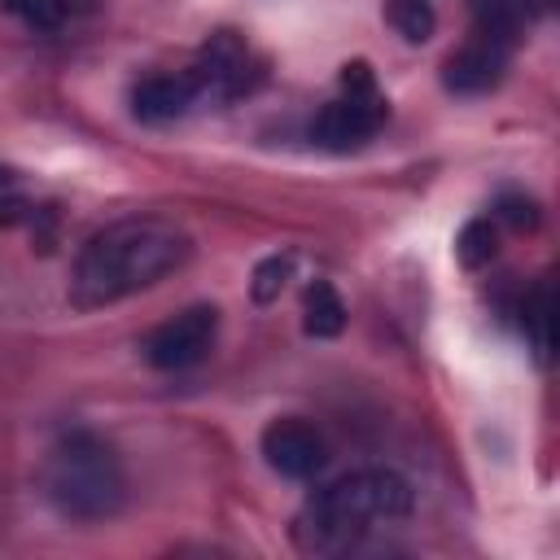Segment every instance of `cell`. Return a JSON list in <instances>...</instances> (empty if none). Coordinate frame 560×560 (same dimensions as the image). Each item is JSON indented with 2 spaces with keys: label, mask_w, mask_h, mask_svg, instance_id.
<instances>
[{
  "label": "cell",
  "mask_w": 560,
  "mask_h": 560,
  "mask_svg": "<svg viewBox=\"0 0 560 560\" xmlns=\"http://www.w3.org/2000/svg\"><path fill=\"white\" fill-rule=\"evenodd\" d=\"M192 258V236L171 219H118L92 232L70 271V302L79 311L114 306L175 276Z\"/></svg>",
  "instance_id": "obj_1"
},
{
  "label": "cell",
  "mask_w": 560,
  "mask_h": 560,
  "mask_svg": "<svg viewBox=\"0 0 560 560\" xmlns=\"http://www.w3.org/2000/svg\"><path fill=\"white\" fill-rule=\"evenodd\" d=\"M416 494L394 468H354L306 499L293 521V542L311 556H337L372 538L376 529L402 521Z\"/></svg>",
  "instance_id": "obj_2"
},
{
  "label": "cell",
  "mask_w": 560,
  "mask_h": 560,
  "mask_svg": "<svg viewBox=\"0 0 560 560\" xmlns=\"http://www.w3.org/2000/svg\"><path fill=\"white\" fill-rule=\"evenodd\" d=\"M39 486H44V499L66 521H83V525L109 521L127 503V468L118 451L92 429H70L52 442Z\"/></svg>",
  "instance_id": "obj_3"
},
{
  "label": "cell",
  "mask_w": 560,
  "mask_h": 560,
  "mask_svg": "<svg viewBox=\"0 0 560 560\" xmlns=\"http://www.w3.org/2000/svg\"><path fill=\"white\" fill-rule=\"evenodd\" d=\"M521 0H472L468 39L442 61V88L455 96H486L503 83L512 52L525 35Z\"/></svg>",
  "instance_id": "obj_4"
},
{
  "label": "cell",
  "mask_w": 560,
  "mask_h": 560,
  "mask_svg": "<svg viewBox=\"0 0 560 560\" xmlns=\"http://www.w3.org/2000/svg\"><path fill=\"white\" fill-rule=\"evenodd\" d=\"M389 118V101L372 74L368 61H346L337 79V96L315 114L311 140L328 153H350L363 149Z\"/></svg>",
  "instance_id": "obj_5"
},
{
  "label": "cell",
  "mask_w": 560,
  "mask_h": 560,
  "mask_svg": "<svg viewBox=\"0 0 560 560\" xmlns=\"http://www.w3.org/2000/svg\"><path fill=\"white\" fill-rule=\"evenodd\" d=\"M197 74V88H201V101L206 105H228V101H241L249 96L262 79H267V66L262 57L254 52V44L236 31H214L197 61L188 66Z\"/></svg>",
  "instance_id": "obj_6"
},
{
  "label": "cell",
  "mask_w": 560,
  "mask_h": 560,
  "mask_svg": "<svg viewBox=\"0 0 560 560\" xmlns=\"http://www.w3.org/2000/svg\"><path fill=\"white\" fill-rule=\"evenodd\" d=\"M214 341H219V311L214 306H188V311L162 319L140 341V350H144L149 368H158V372H188L214 350Z\"/></svg>",
  "instance_id": "obj_7"
},
{
  "label": "cell",
  "mask_w": 560,
  "mask_h": 560,
  "mask_svg": "<svg viewBox=\"0 0 560 560\" xmlns=\"http://www.w3.org/2000/svg\"><path fill=\"white\" fill-rule=\"evenodd\" d=\"M258 446H262L267 468L280 472L284 481H311V477L328 464V442H324V433H319L311 420H302V416H276V420L262 429Z\"/></svg>",
  "instance_id": "obj_8"
},
{
  "label": "cell",
  "mask_w": 560,
  "mask_h": 560,
  "mask_svg": "<svg viewBox=\"0 0 560 560\" xmlns=\"http://www.w3.org/2000/svg\"><path fill=\"white\" fill-rule=\"evenodd\" d=\"M201 88H197V74L192 70H158V74H144L136 88H131V114L140 122H175L192 109H201Z\"/></svg>",
  "instance_id": "obj_9"
},
{
  "label": "cell",
  "mask_w": 560,
  "mask_h": 560,
  "mask_svg": "<svg viewBox=\"0 0 560 560\" xmlns=\"http://www.w3.org/2000/svg\"><path fill=\"white\" fill-rule=\"evenodd\" d=\"M0 9L9 18H18L22 26L52 35V31H66V26L83 22L96 9V0H0Z\"/></svg>",
  "instance_id": "obj_10"
},
{
  "label": "cell",
  "mask_w": 560,
  "mask_h": 560,
  "mask_svg": "<svg viewBox=\"0 0 560 560\" xmlns=\"http://www.w3.org/2000/svg\"><path fill=\"white\" fill-rule=\"evenodd\" d=\"M302 328L306 337H337L346 328V302L328 280H311L302 293Z\"/></svg>",
  "instance_id": "obj_11"
},
{
  "label": "cell",
  "mask_w": 560,
  "mask_h": 560,
  "mask_svg": "<svg viewBox=\"0 0 560 560\" xmlns=\"http://www.w3.org/2000/svg\"><path fill=\"white\" fill-rule=\"evenodd\" d=\"M516 315H521V328L529 332V346H534L538 363H547V359H551V280H538V284L521 298Z\"/></svg>",
  "instance_id": "obj_12"
},
{
  "label": "cell",
  "mask_w": 560,
  "mask_h": 560,
  "mask_svg": "<svg viewBox=\"0 0 560 560\" xmlns=\"http://www.w3.org/2000/svg\"><path fill=\"white\" fill-rule=\"evenodd\" d=\"M385 22L407 44H424L438 26V9H433V0H385Z\"/></svg>",
  "instance_id": "obj_13"
},
{
  "label": "cell",
  "mask_w": 560,
  "mask_h": 560,
  "mask_svg": "<svg viewBox=\"0 0 560 560\" xmlns=\"http://www.w3.org/2000/svg\"><path fill=\"white\" fill-rule=\"evenodd\" d=\"M494 254H499V228H494V219H472V223L459 228V236H455V258H459L464 267H486Z\"/></svg>",
  "instance_id": "obj_14"
},
{
  "label": "cell",
  "mask_w": 560,
  "mask_h": 560,
  "mask_svg": "<svg viewBox=\"0 0 560 560\" xmlns=\"http://www.w3.org/2000/svg\"><path fill=\"white\" fill-rule=\"evenodd\" d=\"M289 271H293V258H289V254H284V258L276 254V258L258 262L254 284H249V289H254V302H262V306H267V302H276V298H280V289H284V280H289Z\"/></svg>",
  "instance_id": "obj_15"
},
{
  "label": "cell",
  "mask_w": 560,
  "mask_h": 560,
  "mask_svg": "<svg viewBox=\"0 0 560 560\" xmlns=\"http://www.w3.org/2000/svg\"><path fill=\"white\" fill-rule=\"evenodd\" d=\"M494 219H503L508 228L525 232V228H534V223H538V206H534L529 197H521V192H503V197H499V206H494Z\"/></svg>",
  "instance_id": "obj_16"
},
{
  "label": "cell",
  "mask_w": 560,
  "mask_h": 560,
  "mask_svg": "<svg viewBox=\"0 0 560 560\" xmlns=\"http://www.w3.org/2000/svg\"><path fill=\"white\" fill-rule=\"evenodd\" d=\"M9 184H13V175H9L4 166H0V192H9Z\"/></svg>",
  "instance_id": "obj_17"
}]
</instances>
